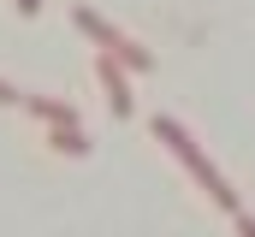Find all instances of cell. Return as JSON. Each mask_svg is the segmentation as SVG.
<instances>
[{
	"label": "cell",
	"instance_id": "1",
	"mask_svg": "<svg viewBox=\"0 0 255 237\" xmlns=\"http://www.w3.org/2000/svg\"><path fill=\"white\" fill-rule=\"evenodd\" d=\"M148 130H154V142H160V148H166V154H172V160H178V166H184V172H190L196 184L208 190V196H214V208L238 214V190H232V178H226L214 160H208V154H202V142L190 136V124H178L172 113H160Z\"/></svg>",
	"mask_w": 255,
	"mask_h": 237
},
{
	"label": "cell",
	"instance_id": "2",
	"mask_svg": "<svg viewBox=\"0 0 255 237\" xmlns=\"http://www.w3.org/2000/svg\"><path fill=\"white\" fill-rule=\"evenodd\" d=\"M71 24H77V30H83V36H89V42H95L101 54L125 59V65L136 71V77H142V71H154V54H148V48H136V42H130L125 30H119V24H107V18H101L95 6H71Z\"/></svg>",
	"mask_w": 255,
	"mask_h": 237
},
{
	"label": "cell",
	"instance_id": "3",
	"mask_svg": "<svg viewBox=\"0 0 255 237\" xmlns=\"http://www.w3.org/2000/svg\"><path fill=\"white\" fill-rule=\"evenodd\" d=\"M95 77H101V89H107V107H113V118H130L136 113V95H130V71L125 59H113V54H101L95 48Z\"/></svg>",
	"mask_w": 255,
	"mask_h": 237
},
{
	"label": "cell",
	"instance_id": "4",
	"mask_svg": "<svg viewBox=\"0 0 255 237\" xmlns=\"http://www.w3.org/2000/svg\"><path fill=\"white\" fill-rule=\"evenodd\" d=\"M48 142H54L60 154H89V136H83L77 118H71V124H48Z\"/></svg>",
	"mask_w": 255,
	"mask_h": 237
},
{
	"label": "cell",
	"instance_id": "5",
	"mask_svg": "<svg viewBox=\"0 0 255 237\" xmlns=\"http://www.w3.org/2000/svg\"><path fill=\"white\" fill-rule=\"evenodd\" d=\"M24 107L42 118V124H71V118H77V107H65V101H48V95H24Z\"/></svg>",
	"mask_w": 255,
	"mask_h": 237
},
{
	"label": "cell",
	"instance_id": "6",
	"mask_svg": "<svg viewBox=\"0 0 255 237\" xmlns=\"http://www.w3.org/2000/svg\"><path fill=\"white\" fill-rule=\"evenodd\" d=\"M232 226H238V237H255V214H244V208H238V214H232Z\"/></svg>",
	"mask_w": 255,
	"mask_h": 237
},
{
	"label": "cell",
	"instance_id": "7",
	"mask_svg": "<svg viewBox=\"0 0 255 237\" xmlns=\"http://www.w3.org/2000/svg\"><path fill=\"white\" fill-rule=\"evenodd\" d=\"M0 107H24V95H18V89H12L6 77H0Z\"/></svg>",
	"mask_w": 255,
	"mask_h": 237
},
{
	"label": "cell",
	"instance_id": "8",
	"mask_svg": "<svg viewBox=\"0 0 255 237\" xmlns=\"http://www.w3.org/2000/svg\"><path fill=\"white\" fill-rule=\"evenodd\" d=\"M12 6H18L24 18H36V12H42V0H12Z\"/></svg>",
	"mask_w": 255,
	"mask_h": 237
}]
</instances>
